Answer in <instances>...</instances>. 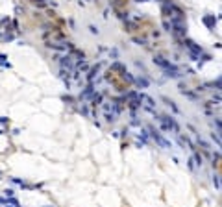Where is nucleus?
I'll return each instance as SVG.
<instances>
[{"label": "nucleus", "instance_id": "nucleus-9", "mask_svg": "<svg viewBox=\"0 0 222 207\" xmlns=\"http://www.w3.org/2000/svg\"><path fill=\"white\" fill-rule=\"evenodd\" d=\"M204 24H206L209 30H215V24H217V20H215V17H211V15H206V17H204Z\"/></svg>", "mask_w": 222, "mask_h": 207}, {"label": "nucleus", "instance_id": "nucleus-14", "mask_svg": "<svg viewBox=\"0 0 222 207\" xmlns=\"http://www.w3.org/2000/svg\"><path fill=\"white\" fill-rule=\"evenodd\" d=\"M91 102H93V105H100V104H102V94H100V93H96V94H93V98H91Z\"/></svg>", "mask_w": 222, "mask_h": 207}, {"label": "nucleus", "instance_id": "nucleus-5", "mask_svg": "<svg viewBox=\"0 0 222 207\" xmlns=\"http://www.w3.org/2000/svg\"><path fill=\"white\" fill-rule=\"evenodd\" d=\"M74 56H63V57H59V63H61V70H69V72H71V70H74Z\"/></svg>", "mask_w": 222, "mask_h": 207}, {"label": "nucleus", "instance_id": "nucleus-10", "mask_svg": "<svg viewBox=\"0 0 222 207\" xmlns=\"http://www.w3.org/2000/svg\"><path fill=\"white\" fill-rule=\"evenodd\" d=\"M93 94H95V87H93V83H89V87H87L85 91L81 93L80 98H83V100H85V98H93Z\"/></svg>", "mask_w": 222, "mask_h": 207}, {"label": "nucleus", "instance_id": "nucleus-1", "mask_svg": "<svg viewBox=\"0 0 222 207\" xmlns=\"http://www.w3.org/2000/svg\"><path fill=\"white\" fill-rule=\"evenodd\" d=\"M159 124H161V128H163V131H174V133H180V126L176 124V120H174L172 117H168V115H159Z\"/></svg>", "mask_w": 222, "mask_h": 207}, {"label": "nucleus", "instance_id": "nucleus-17", "mask_svg": "<svg viewBox=\"0 0 222 207\" xmlns=\"http://www.w3.org/2000/svg\"><path fill=\"white\" fill-rule=\"evenodd\" d=\"M122 78H124L126 81H130V83H135V78H133V76H132L130 72H126V70L122 72Z\"/></svg>", "mask_w": 222, "mask_h": 207}, {"label": "nucleus", "instance_id": "nucleus-19", "mask_svg": "<svg viewBox=\"0 0 222 207\" xmlns=\"http://www.w3.org/2000/svg\"><path fill=\"white\" fill-rule=\"evenodd\" d=\"M198 144H200V146L204 148V150H209V144H207V143H206L204 139H200V137H198Z\"/></svg>", "mask_w": 222, "mask_h": 207}, {"label": "nucleus", "instance_id": "nucleus-15", "mask_svg": "<svg viewBox=\"0 0 222 207\" xmlns=\"http://www.w3.org/2000/svg\"><path fill=\"white\" fill-rule=\"evenodd\" d=\"M211 177H213V185H215V189H222V181H220V176L213 174Z\"/></svg>", "mask_w": 222, "mask_h": 207}, {"label": "nucleus", "instance_id": "nucleus-6", "mask_svg": "<svg viewBox=\"0 0 222 207\" xmlns=\"http://www.w3.org/2000/svg\"><path fill=\"white\" fill-rule=\"evenodd\" d=\"M170 24H172V33L176 35V37H185L187 28H185L183 22H180V20H170Z\"/></svg>", "mask_w": 222, "mask_h": 207}, {"label": "nucleus", "instance_id": "nucleus-3", "mask_svg": "<svg viewBox=\"0 0 222 207\" xmlns=\"http://www.w3.org/2000/svg\"><path fill=\"white\" fill-rule=\"evenodd\" d=\"M148 133H150V137L154 139V141H156V143L159 144L161 148H167V150H168V148H172V144L168 143V141H167L165 137H163V135H161L159 131H157V129H154V128H152V126L148 128Z\"/></svg>", "mask_w": 222, "mask_h": 207}, {"label": "nucleus", "instance_id": "nucleus-7", "mask_svg": "<svg viewBox=\"0 0 222 207\" xmlns=\"http://www.w3.org/2000/svg\"><path fill=\"white\" fill-rule=\"evenodd\" d=\"M183 45L187 46V48H189V52H191V54L200 56L202 52H204V50H202V46H200V45H196L194 41H191V39H185V41H183Z\"/></svg>", "mask_w": 222, "mask_h": 207}, {"label": "nucleus", "instance_id": "nucleus-12", "mask_svg": "<svg viewBox=\"0 0 222 207\" xmlns=\"http://www.w3.org/2000/svg\"><path fill=\"white\" fill-rule=\"evenodd\" d=\"M163 102H165V104L168 105V107H170V109L174 111V113H180V109H178V105H176V104H174V102H172V100H168V98L165 96V98H163Z\"/></svg>", "mask_w": 222, "mask_h": 207}, {"label": "nucleus", "instance_id": "nucleus-16", "mask_svg": "<svg viewBox=\"0 0 222 207\" xmlns=\"http://www.w3.org/2000/svg\"><path fill=\"white\" fill-rule=\"evenodd\" d=\"M104 115H106V120H107V122H115V120H117V115L113 113V111H106Z\"/></svg>", "mask_w": 222, "mask_h": 207}, {"label": "nucleus", "instance_id": "nucleus-21", "mask_svg": "<svg viewBox=\"0 0 222 207\" xmlns=\"http://www.w3.org/2000/svg\"><path fill=\"white\" fill-rule=\"evenodd\" d=\"M215 124H217V126L222 129V120H220V118H217V120H215Z\"/></svg>", "mask_w": 222, "mask_h": 207}, {"label": "nucleus", "instance_id": "nucleus-18", "mask_svg": "<svg viewBox=\"0 0 222 207\" xmlns=\"http://www.w3.org/2000/svg\"><path fill=\"white\" fill-rule=\"evenodd\" d=\"M187 167H189V170H194L196 168V163H194V159H189V161H187Z\"/></svg>", "mask_w": 222, "mask_h": 207}, {"label": "nucleus", "instance_id": "nucleus-11", "mask_svg": "<svg viewBox=\"0 0 222 207\" xmlns=\"http://www.w3.org/2000/svg\"><path fill=\"white\" fill-rule=\"evenodd\" d=\"M135 83H137V87H141V89H146V87L150 85V81H148L146 78H137V80H135Z\"/></svg>", "mask_w": 222, "mask_h": 207}, {"label": "nucleus", "instance_id": "nucleus-13", "mask_svg": "<svg viewBox=\"0 0 222 207\" xmlns=\"http://www.w3.org/2000/svg\"><path fill=\"white\" fill-rule=\"evenodd\" d=\"M192 159H194L196 167H202V165H204V157H202V155H200L198 152H192Z\"/></svg>", "mask_w": 222, "mask_h": 207}, {"label": "nucleus", "instance_id": "nucleus-8", "mask_svg": "<svg viewBox=\"0 0 222 207\" xmlns=\"http://www.w3.org/2000/svg\"><path fill=\"white\" fill-rule=\"evenodd\" d=\"M98 72H100V65H96V67H93L89 70V74H87V80H89V83H93L95 81V78L98 76Z\"/></svg>", "mask_w": 222, "mask_h": 207}, {"label": "nucleus", "instance_id": "nucleus-4", "mask_svg": "<svg viewBox=\"0 0 222 207\" xmlns=\"http://www.w3.org/2000/svg\"><path fill=\"white\" fill-rule=\"evenodd\" d=\"M139 100H141V105H143L146 111H150V113H156V102L148 96V94H139Z\"/></svg>", "mask_w": 222, "mask_h": 207}, {"label": "nucleus", "instance_id": "nucleus-20", "mask_svg": "<svg viewBox=\"0 0 222 207\" xmlns=\"http://www.w3.org/2000/svg\"><path fill=\"white\" fill-rule=\"evenodd\" d=\"M163 26H165V30H167V32H172V24H170L168 20H165V22H163Z\"/></svg>", "mask_w": 222, "mask_h": 207}, {"label": "nucleus", "instance_id": "nucleus-22", "mask_svg": "<svg viewBox=\"0 0 222 207\" xmlns=\"http://www.w3.org/2000/svg\"><path fill=\"white\" fill-rule=\"evenodd\" d=\"M135 2H146V0H135Z\"/></svg>", "mask_w": 222, "mask_h": 207}, {"label": "nucleus", "instance_id": "nucleus-2", "mask_svg": "<svg viewBox=\"0 0 222 207\" xmlns=\"http://www.w3.org/2000/svg\"><path fill=\"white\" fill-rule=\"evenodd\" d=\"M154 63L157 65V67H161L165 72H178V67H176V65L170 63L165 57H161V56H154Z\"/></svg>", "mask_w": 222, "mask_h": 207}]
</instances>
